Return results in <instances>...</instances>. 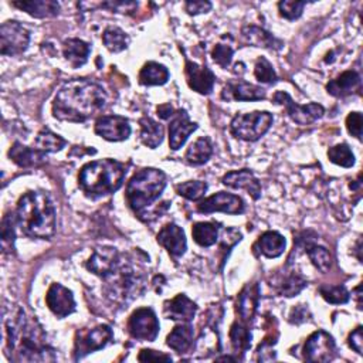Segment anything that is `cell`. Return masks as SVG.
<instances>
[{
  "label": "cell",
  "instance_id": "cell-8",
  "mask_svg": "<svg viewBox=\"0 0 363 363\" xmlns=\"http://www.w3.org/2000/svg\"><path fill=\"white\" fill-rule=\"evenodd\" d=\"M113 339V332L108 325H98L92 329H79L75 333V347L74 357L75 360L82 359L84 356L104 349Z\"/></svg>",
  "mask_w": 363,
  "mask_h": 363
},
{
  "label": "cell",
  "instance_id": "cell-40",
  "mask_svg": "<svg viewBox=\"0 0 363 363\" xmlns=\"http://www.w3.org/2000/svg\"><path fill=\"white\" fill-rule=\"evenodd\" d=\"M14 223H17L13 214H6L1 220V248L3 252H13L14 250Z\"/></svg>",
  "mask_w": 363,
  "mask_h": 363
},
{
  "label": "cell",
  "instance_id": "cell-15",
  "mask_svg": "<svg viewBox=\"0 0 363 363\" xmlns=\"http://www.w3.org/2000/svg\"><path fill=\"white\" fill-rule=\"evenodd\" d=\"M45 302L48 309L57 318H65L75 311V299L72 292L58 282L51 284V286L48 288Z\"/></svg>",
  "mask_w": 363,
  "mask_h": 363
},
{
  "label": "cell",
  "instance_id": "cell-42",
  "mask_svg": "<svg viewBox=\"0 0 363 363\" xmlns=\"http://www.w3.org/2000/svg\"><path fill=\"white\" fill-rule=\"evenodd\" d=\"M319 294L329 303H346L350 298L349 291L343 285H320Z\"/></svg>",
  "mask_w": 363,
  "mask_h": 363
},
{
  "label": "cell",
  "instance_id": "cell-13",
  "mask_svg": "<svg viewBox=\"0 0 363 363\" xmlns=\"http://www.w3.org/2000/svg\"><path fill=\"white\" fill-rule=\"evenodd\" d=\"M197 210L204 214L214 213V211H221L225 214H241L244 213V201L241 200V197L235 194L218 191L201 200L197 204Z\"/></svg>",
  "mask_w": 363,
  "mask_h": 363
},
{
  "label": "cell",
  "instance_id": "cell-41",
  "mask_svg": "<svg viewBox=\"0 0 363 363\" xmlns=\"http://www.w3.org/2000/svg\"><path fill=\"white\" fill-rule=\"evenodd\" d=\"M206 190H207V183L200 182V180H189V182H184V183L176 186V191L187 200L201 199L204 196Z\"/></svg>",
  "mask_w": 363,
  "mask_h": 363
},
{
  "label": "cell",
  "instance_id": "cell-43",
  "mask_svg": "<svg viewBox=\"0 0 363 363\" xmlns=\"http://www.w3.org/2000/svg\"><path fill=\"white\" fill-rule=\"evenodd\" d=\"M254 75L259 82H264V84H274L278 79L277 72L274 71L271 62L264 57H259L257 60L254 67Z\"/></svg>",
  "mask_w": 363,
  "mask_h": 363
},
{
  "label": "cell",
  "instance_id": "cell-49",
  "mask_svg": "<svg viewBox=\"0 0 363 363\" xmlns=\"http://www.w3.org/2000/svg\"><path fill=\"white\" fill-rule=\"evenodd\" d=\"M349 346L359 354L363 353V328L357 326L347 337Z\"/></svg>",
  "mask_w": 363,
  "mask_h": 363
},
{
  "label": "cell",
  "instance_id": "cell-4",
  "mask_svg": "<svg viewBox=\"0 0 363 363\" xmlns=\"http://www.w3.org/2000/svg\"><path fill=\"white\" fill-rule=\"evenodd\" d=\"M125 174V166L118 160H94L81 167L78 184L86 196L101 197L116 191L122 186Z\"/></svg>",
  "mask_w": 363,
  "mask_h": 363
},
{
  "label": "cell",
  "instance_id": "cell-14",
  "mask_svg": "<svg viewBox=\"0 0 363 363\" xmlns=\"http://www.w3.org/2000/svg\"><path fill=\"white\" fill-rule=\"evenodd\" d=\"M95 133L109 142L126 140L130 135V125L125 116L104 115L95 122Z\"/></svg>",
  "mask_w": 363,
  "mask_h": 363
},
{
  "label": "cell",
  "instance_id": "cell-45",
  "mask_svg": "<svg viewBox=\"0 0 363 363\" xmlns=\"http://www.w3.org/2000/svg\"><path fill=\"white\" fill-rule=\"evenodd\" d=\"M305 7V1H295V0H284L278 3L279 14L286 20H295L301 17Z\"/></svg>",
  "mask_w": 363,
  "mask_h": 363
},
{
  "label": "cell",
  "instance_id": "cell-9",
  "mask_svg": "<svg viewBox=\"0 0 363 363\" xmlns=\"http://www.w3.org/2000/svg\"><path fill=\"white\" fill-rule=\"evenodd\" d=\"M30 43L28 30L16 20H9L0 27V52L1 55L23 54Z\"/></svg>",
  "mask_w": 363,
  "mask_h": 363
},
{
  "label": "cell",
  "instance_id": "cell-10",
  "mask_svg": "<svg viewBox=\"0 0 363 363\" xmlns=\"http://www.w3.org/2000/svg\"><path fill=\"white\" fill-rule=\"evenodd\" d=\"M272 101L277 105H282L286 111V115L298 125H309L318 121L319 118H322L325 113V108L322 105L319 104L299 105L294 102L292 98L284 91L275 92L272 96Z\"/></svg>",
  "mask_w": 363,
  "mask_h": 363
},
{
  "label": "cell",
  "instance_id": "cell-5",
  "mask_svg": "<svg viewBox=\"0 0 363 363\" xmlns=\"http://www.w3.org/2000/svg\"><path fill=\"white\" fill-rule=\"evenodd\" d=\"M166 174L153 167L138 170L126 186V201L133 213L143 221H147L149 207L160 197L166 187Z\"/></svg>",
  "mask_w": 363,
  "mask_h": 363
},
{
  "label": "cell",
  "instance_id": "cell-3",
  "mask_svg": "<svg viewBox=\"0 0 363 363\" xmlns=\"http://www.w3.org/2000/svg\"><path fill=\"white\" fill-rule=\"evenodd\" d=\"M16 220L21 231L31 238L48 240L55 233V210L44 191L24 193L17 203Z\"/></svg>",
  "mask_w": 363,
  "mask_h": 363
},
{
  "label": "cell",
  "instance_id": "cell-1",
  "mask_svg": "<svg viewBox=\"0 0 363 363\" xmlns=\"http://www.w3.org/2000/svg\"><path fill=\"white\" fill-rule=\"evenodd\" d=\"M3 322L10 360L51 362L55 359L54 349L45 343L41 326L35 319L27 318L21 308L4 306Z\"/></svg>",
  "mask_w": 363,
  "mask_h": 363
},
{
  "label": "cell",
  "instance_id": "cell-28",
  "mask_svg": "<svg viewBox=\"0 0 363 363\" xmlns=\"http://www.w3.org/2000/svg\"><path fill=\"white\" fill-rule=\"evenodd\" d=\"M259 289L257 284H247L238 295V315L242 322H248L252 319L257 305H258Z\"/></svg>",
  "mask_w": 363,
  "mask_h": 363
},
{
  "label": "cell",
  "instance_id": "cell-18",
  "mask_svg": "<svg viewBox=\"0 0 363 363\" xmlns=\"http://www.w3.org/2000/svg\"><path fill=\"white\" fill-rule=\"evenodd\" d=\"M184 72H186L187 84L193 91L201 95H208L213 91L216 84V75L210 68L199 65L191 61H186Z\"/></svg>",
  "mask_w": 363,
  "mask_h": 363
},
{
  "label": "cell",
  "instance_id": "cell-22",
  "mask_svg": "<svg viewBox=\"0 0 363 363\" xmlns=\"http://www.w3.org/2000/svg\"><path fill=\"white\" fill-rule=\"evenodd\" d=\"M196 311L197 305L184 294H179L164 303V315L173 320L190 322L194 318Z\"/></svg>",
  "mask_w": 363,
  "mask_h": 363
},
{
  "label": "cell",
  "instance_id": "cell-39",
  "mask_svg": "<svg viewBox=\"0 0 363 363\" xmlns=\"http://www.w3.org/2000/svg\"><path fill=\"white\" fill-rule=\"evenodd\" d=\"M328 157L332 163L342 167H352L354 164V155L346 143L332 146L328 150Z\"/></svg>",
  "mask_w": 363,
  "mask_h": 363
},
{
  "label": "cell",
  "instance_id": "cell-25",
  "mask_svg": "<svg viewBox=\"0 0 363 363\" xmlns=\"http://www.w3.org/2000/svg\"><path fill=\"white\" fill-rule=\"evenodd\" d=\"M359 88L360 75L356 71H345L326 85V91L333 96H346Z\"/></svg>",
  "mask_w": 363,
  "mask_h": 363
},
{
  "label": "cell",
  "instance_id": "cell-16",
  "mask_svg": "<svg viewBox=\"0 0 363 363\" xmlns=\"http://www.w3.org/2000/svg\"><path fill=\"white\" fill-rule=\"evenodd\" d=\"M197 129V123L191 122L184 109L176 111L169 125V146L172 150L180 149L187 138Z\"/></svg>",
  "mask_w": 363,
  "mask_h": 363
},
{
  "label": "cell",
  "instance_id": "cell-21",
  "mask_svg": "<svg viewBox=\"0 0 363 363\" xmlns=\"http://www.w3.org/2000/svg\"><path fill=\"white\" fill-rule=\"evenodd\" d=\"M221 96L227 101H261L265 99V91L245 81H231L224 86Z\"/></svg>",
  "mask_w": 363,
  "mask_h": 363
},
{
  "label": "cell",
  "instance_id": "cell-26",
  "mask_svg": "<svg viewBox=\"0 0 363 363\" xmlns=\"http://www.w3.org/2000/svg\"><path fill=\"white\" fill-rule=\"evenodd\" d=\"M62 52L67 61L74 67L79 68L88 61L91 47L86 41L79 38H68L62 43Z\"/></svg>",
  "mask_w": 363,
  "mask_h": 363
},
{
  "label": "cell",
  "instance_id": "cell-38",
  "mask_svg": "<svg viewBox=\"0 0 363 363\" xmlns=\"http://www.w3.org/2000/svg\"><path fill=\"white\" fill-rule=\"evenodd\" d=\"M305 251L312 261V264L320 271V272H328L332 267V255L330 252L320 245L316 244H308L305 245Z\"/></svg>",
  "mask_w": 363,
  "mask_h": 363
},
{
  "label": "cell",
  "instance_id": "cell-2",
  "mask_svg": "<svg viewBox=\"0 0 363 363\" xmlns=\"http://www.w3.org/2000/svg\"><path fill=\"white\" fill-rule=\"evenodd\" d=\"M106 102L104 88L89 79L65 82L52 102L54 118L65 122H85L102 111Z\"/></svg>",
  "mask_w": 363,
  "mask_h": 363
},
{
  "label": "cell",
  "instance_id": "cell-23",
  "mask_svg": "<svg viewBox=\"0 0 363 363\" xmlns=\"http://www.w3.org/2000/svg\"><path fill=\"white\" fill-rule=\"evenodd\" d=\"M9 157L20 167L38 166L45 160V153L37 147H28L20 142H14L9 150Z\"/></svg>",
  "mask_w": 363,
  "mask_h": 363
},
{
  "label": "cell",
  "instance_id": "cell-31",
  "mask_svg": "<svg viewBox=\"0 0 363 363\" xmlns=\"http://www.w3.org/2000/svg\"><path fill=\"white\" fill-rule=\"evenodd\" d=\"M139 125H140V133H139L140 142L150 149H156L163 140V126L149 116L140 118Z\"/></svg>",
  "mask_w": 363,
  "mask_h": 363
},
{
  "label": "cell",
  "instance_id": "cell-36",
  "mask_svg": "<svg viewBox=\"0 0 363 363\" xmlns=\"http://www.w3.org/2000/svg\"><path fill=\"white\" fill-rule=\"evenodd\" d=\"M102 41L111 52H121L126 50L129 44V37L119 27H106L102 34Z\"/></svg>",
  "mask_w": 363,
  "mask_h": 363
},
{
  "label": "cell",
  "instance_id": "cell-33",
  "mask_svg": "<svg viewBox=\"0 0 363 363\" xmlns=\"http://www.w3.org/2000/svg\"><path fill=\"white\" fill-rule=\"evenodd\" d=\"M213 155V145L210 142L208 138H200L196 142H193L190 145V147L186 152V160L190 164L194 166H200L203 163H206L210 156Z\"/></svg>",
  "mask_w": 363,
  "mask_h": 363
},
{
  "label": "cell",
  "instance_id": "cell-20",
  "mask_svg": "<svg viewBox=\"0 0 363 363\" xmlns=\"http://www.w3.org/2000/svg\"><path fill=\"white\" fill-rule=\"evenodd\" d=\"M221 182L227 187L245 190L254 200H258L261 197V184L255 174L248 169L228 172L223 176Z\"/></svg>",
  "mask_w": 363,
  "mask_h": 363
},
{
  "label": "cell",
  "instance_id": "cell-48",
  "mask_svg": "<svg viewBox=\"0 0 363 363\" xmlns=\"http://www.w3.org/2000/svg\"><path fill=\"white\" fill-rule=\"evenodd\" d=\"M138 360L139 362H172V357L162 352H156L152 349H142L138 354Z\"/></svg>",
  "mask_w": 363,
  "mask_h": 363
},
{
  "label": "cell",
  "instance_id": "cell-34",
  "mask_svg": "<svg viewBox=\"0 0 363 363\" xmlns=\"http://www.w3.org/2000/svg\"><path fill=\"white\" fill-rule=\"evenodd\" d=\"M193 240L201 247H211L218 241V227L214 223L200 221L191 227Z\"/></svg>",
  "mask_w": 363,
  "mask_h": 363
},
{
  "label": "cell",
  "instance_id": "cell-6",
  "mask_svg": "<svg viewBox=\"0 0 363 363\" xmlns=\"http://www.w3.org/2000/svg\"><path fill=\"white\" fill-rule=\"evenodd\" d=\"M104 279L106 281L108 295L113 301L121 302H128L132 298L138 296L143 286L142 277L136 272V269L132 265L121 262L118 264L115 271Z\"/></svg>",
  "mask_w": 363,
  "mask_h": 363
},
{
  "label": "cell",
  "instance_id": "cell-11",
  "mask_svg": "<svg viewBox=\"0 0 363 363\" xmlns=\"http://www.w3.org/2000/svg\"><path fill=\"white\" fill-rule=\"evenodd\" d=\"M126 328L133 339L152 342L159 333V320L150 308H139L129 316Z\"/></svg>",
  "mask_w": 363,
  "mask_h": 363
},
{
  "label": "cell",
  "instance_id": "cell-46",
  "mask_svg": "<svg viewBox=\"0 0 363 363\" xmlns=\"http://www.w3.org/2000/svg\"><path fill=\"white\" fill-rule=\"evenodd\" d=\"M233 48L228 44H217L213 51H211V57L213 60L221 67V68H227L233 60Z\"/></svg>",
  "mask_w": 363,
  "mask_h": 363
},
{
  "label": "cell",
  "instance_id": "cell-47",
  "mask_svg": "<svg viewBox=\"0 0 363 363\" xmlns=\"http://www.w3.org/2000/svg\"><path fill=\"white\" fill-rule=\"evenodd\" d=\"M362 123H363V118L360 112H350L346 118V128L349 133L357 139L362 138Z\"/></svg>",
  "mask_w": 363,
  "mask_h": 363
},
{
  "label": "cell",
  "instance_id": "cell-27",
  "mask_svg": "<svg viewBox=\"0 0 363 363\" xmlns=\"http://www.w3.org/2000/svg\"><path fill=\"white\" fill-rule=\"evenodd\" d=\"M241 34L244 41L254 47L274 48V50H279L282 47V43L278 38H275L271 33L257 26H245Z\"/></svg>",
  "mask_w": 363,
  "mask_h": 363
},
{
  "label": "cell",
  "instance_id": "cell-12",
  "mask_svg": "<svg viewBox=\"0 0 363 363\" xmlns=\"http://www.w3.org/2000/svg\"><path fill=\"white\" fill-rule=\"evenodd\" d=\"M336 354V345L333 337L325 330L313 332L303 345V357L308 362L326 363Z\"/></svg>",
  "mask_w": 363,
  "mask_h": 363
},
{
  "label": "cell",
  "instance_id": "cell-7",
  "mask_svg": "<svg viewBox=\"0 0 363 363\" xmlns=\"http://www.w3.org/2000/svg\"><path fill=\"white\" fill-rule=\"evenodd\" d=\"M272 121V113L267 111L238 113L233 118L230 123V130L237 139L245 142H255L268 132Z\"/></svg>",
  "mask_w": 363,
  "mask_h": 363
},
{
  "label": "cell",
  "instance_id": "cell-17",
  "mask_svg": "<svg viewBox=\"0 0 363 363\" xmlns=\"http://www.w3.org/2000/svg\"><path fill=\"white\" fill-rule=\"evenodd\" d=\"M121 262L119 254L116 248L113 247H99L95 248L92 255L89 257L86 262V268L94 272L95 275H99L101 278H106L109 274L115 271L118 264Z\"/></svg>",
  "mask_w": 363,
  "mask_h": 363
},
{
  "label": "cell",
  "instance_id": "cell-32",
  "mask_svg": "<svg viewBox=\"0 0 363 363\" xmlns=\"http://www.w3.org/2000/svg\"><path fill=\"white\" fill-rule=\"evenodd\" d=\"M169 79V69L155 61L146 62L139 72V82L142 85H163Z\"/></svg>",
  "mask_w": 363,
  "mask_h": 363
},
{
  "label": "cell",
  "instance_id": "cell-51",
  "mask_svg": "<svg viewBox=\"0 0 363 363\" xmlns=\"http://www.w3.org/2000/svg\"><path fill=\"white\" fill-rule=\"evenodd\" d=\"M157 115L162 118V119H172L173 115L176 113L174 108L170 105V104H162L157 106Z\"/></svg>",
  "mask_w": 363,
  "mask_h": 363
},
{
  "label": "cell",
  "instance_id": "cell-19",
  "mask_svg": "<svg viewBox=\"0 0 363 363\" xmlns=\"http://www.w3.org/2000/svg\"><path fill=\"white\" fill-rule=\"evenodd\" d=\"M157 242L166 248V251L174 257H182L187 250V241L184 231L174 223H169L157 234Z\"/></svg>",
  "mask_w": 363,
  "mask_h": 363
},
{
  "label": "cell",
  "instance_id": "cell-44",
  "mask_svg": "<svg viewBox=\"0 0 363 363\" xmlns=\"http://www.w3.org/2000/svg\"><path fill=\"white\" fill-rule=\"evenodd\" d=\"M306 286V281L298 275V274H291L289 277H286L279 288V294L284 296H295L296 294H299L303 288Z\"/></svg>",
  "mask_w": 363,
  "mask_h": 363
},
{
  "label": "cell",
  "instance_id": "cell-50",
  "mask_svg": "<svg viewBox=\"0 0 363 363\" xmlns=\"http://www.w3.org/2000/svg\"><path fill=\"white\" fill-rule=\"evenodd\" d=\"M186 11L191 16L200 14V13H207L211 9L210 1H203V0H196V1H186Z\"/></svg>",
  "mask_w": 363,
  "mask_h": 363
},
{
  "label": "cell",
  "instance_id": "cell-35",
  "mask_svg": "<svg viewBox=\"0 0 363 363\" xmlns=\"http://www.w3.org/2000/svg\"><path fill=\"white\" fill-rule=\"evenodd\" d=\"M230 340L234 350L238 353H245L251 347V332L245 322H234L230 330Z\"/></svg>",
  "mask_w": 363,
  "mask_h": 363
},
{
  "label": "cell",
  "instance_id": "cell-37",
  "mask_svg": "<svg viewBox=\"0 0 363 363\" xmlns=\"http://www.w3.org/2000/svg\"><path fill=\"white\" fill-rule=\"evenodd\" d=\"M67 145V140L50 129H43L35 138V147L44 153L58 152Z\"/></svg>",
  "mask_w": 363,
  "mask_h": 363
},
{
  "label": "cell",
  "instance_id": "cell-24",
  "mask_svg": "<svg viewBox=\"0 0 363 363\" xmlns=\"http://www.w3.org/2000/svg\"><path fill=\"white\" fill-rule=\"evenodd\" d=\"M11 4L37 18L55 17L60 11V4L54 0H20Z\"/></svg>",
  "mask_w": 363,
  "mask_h": 363
},
{
  "label": "cell",
  "instance_id": "cell-30",
  "mask_svg": "<svg viewBox=\"0 0 363 363\" xmlns=\"http://www.w3.org/2000/svg\"><path fill=\"white\" fill-rule=\"evenodd\" d=\"M286 241L284 235H281L278 231H265L259 235L257 241V247L262 255L267 258H277L279 257L285 250Z\"/></svg>",
  "mask_w": 363,
  "mask_h": 363
},
{
  "label": "cell",
  "instance_id": "cell-29",
  "mask_svg": "<svg viewBox=\"0 0 363 363\" xmlns=\"http://www.w3.org/2000/svg\"><path fill=\"white\" fill-rule=\"evenodd\" d=\"M193 326L189 322H183L173 328V330L167 335L166 345L177 353L187 352L193 345Z\"/></svg>",
  "mask_w": 363,
  "mask_h": 363
}]
</instances>
